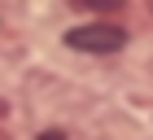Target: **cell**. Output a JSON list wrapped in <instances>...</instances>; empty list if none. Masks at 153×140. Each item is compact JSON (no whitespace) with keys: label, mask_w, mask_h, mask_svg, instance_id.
<instances>
[{"label":"cell","mask_w":153,"mask_h":140,"mask_svg":"<svg viewBox=\"0 0 153 140\" xmlns=\"http://www.w3.org/2000/svg\"><path fill=\"white\" fill-rule=\"evenodd\" d=\"M74 9H92V13H118L127 0H70Z\"/></svg>","instance_id":"7a4b0ae2"},{"label":"cell","mask_w":153,"mask_h":140,"mask_svg":"<svg viewBox=\"0 0 153 140\" xmlns=\"http://www.w3.org/2000/svg\"><path fill=\"white\" fill-rule=\"evenodd\" d=\"M66 44L74 48V53H118V48L127 44V31L114 22H83L74 26V31H66Z\"/></svg>","instance_id":"6da1fadb"}]
</instances>
